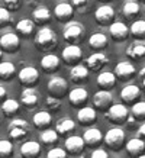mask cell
I'll use <instances>...</instances> for the list:
<instances>
[{"label":"cell","instance_id":"cell-36","mask_svg":"<svg viewBox=\"0 0 145 158\" xmlns=\"http://www.w3.org/2000/svg\"><path fill=\"white\" fill-rule=\"evenodd\" d=\"M34 20L31 19H22L18 22V25H16V31L19 32V34L25 35V36H28V35H31L32 32H34Z\"/></svg>","mask_w":145,"mask_h":158},{"label":"cell","instance_id":"cell-11","mask_svg":"<svg viewBox=\"0 0 145 158\" xmlns=\"http://www.w3.org/2000/svg\"><path fill=\"white\" fill-rule=\"evenodd\" d=\"M93 103L97 109L100 110H107L113 105V96L109 90H100L97 91L94 97H93Z\"/></svg>","mask_w":145,"mask_h":158},{"label":"cell","instance_id":"cell-19","mask_svg":"<svg viewBox=\"0 0 145 158\" xmlns=\"http://www.w3.org/2000/svg\"><path fill=\"white\" fill-rule=\"evenodd\" d=\"M77 119H78V122H80L81 125H84V126H87V125H93L97 119L96 109L89 107V106L81 107V109L77 112Z\"/></svg>","mask_w":145,"mask_h":158},{"label":"cell","instance_id":"cell-46","mask_svg":"<svg viewBox=\"0 0 145 158\" xmlns=\"http://www.w3.org/2000/svg\"><path fill=\"white\" fill-rule=\"evenodd\" d=\"M6 94H7V91H6V89L3 86H0V102L3 103V102L6 100Z\"/></svg>","mask_w":145,"mask_h":158},{"label":"cell","instance_id":"cell-14","mask_svg":"<svg viewBox=\"0 0 145 158\" xmlns=\"http://www.w3.org/2000/svg\"><path fill=\"white\" fill-rule=\"evenodd\" d=\"M109 62V58L106 57V54L103 52H94L86 60V65L89 70L93 71H99Z\"/></svg>","mask_w":145,"mask_h":158},{"label":"cell","instance_id":"cell-44","mask_svg":"<svg viewBox=\"0 0 145 158\" xmlns=\"http://www.w3.org/2000/svg\"><path fill=\"white\" fill-rule=\"evenodd\" d=\"M7 10H18L22 5V0H3Z\"/></svg>","mask_w":145,"mask_h":158},{"label":"cell","instance_id":"cell-45","mask_svg":"<svg viewBox=\"0 0 145 158\" xmlns=\"http://www.w3.org/2000/svg\"><path fill=\"white\" fill-rule=\"evenodd\" d=\"M90 158H109V154H107L105 149L97 148V149H94V151L92 152Z\"/></svg>","mask_w":145,"mask_h":158},{"label":"cell","instance_id":"cell-10","mask_svg":"<svg viewBox=\"0 0 145 158\" xmlns=\"http://www.w3.org/2000/svg\"><path fill=\"white\" fill-rule=\"evenodd\" d=\"M0 47L7 52H16L20 48V39L13 32H7L0 38Z\"/></svg>","mask_w":145,"mask_h":158},{"label":"cell","instance_id":"cell-18","mask_svg":"<svg viewBox=\"0 0 145 158\" xmlns=\"http://www.w3.org/2000/svg\"><path fill=\"white\" fill-rule=\"evenodd\" d=\"M84 139L81 136H78V135H72L70 138L65 139V142H64V147L67 149L70 154H80L83 152V149H84Z\"/></svg>","mask_w":145,"mask_h":158},{"label":"cell","instance_id":"cell-21","mask_svg":"<svg viewBox=\"0 0 145 158\" xmlns=\"http://www.w3.org/2000/svg\"><path fill=\"white\" fill-rule=\"evenodd\" d=\"M20 100H22V105H25L26 107L36 106L39 100V93L35 89H32V87H26L20 93Z\"/></svg>","mask_w":145,"mask_h":158},{"label":"cell","instance_id":"cell-12","mask_svg":"<svg viewBox=\"0 0 145 158\" xmlns=\"http://www.w3.org/2000/svg\"><path fill=\"white\" fill-rule=\"evenodd\" d=\"M135 67L132 65V62L129 61H121L116 64L115 67V76L119 78V80H129L135 76Z\"/></svg>","mask_w":145,"mask_h":158},{"label":"cell","instance_id":"cell-39","mask_svg":"<svg viewBox=\"0 0 145 158\" xmlns=\"http://www.w3.org/2000/svg\"><path fill=\"white\" fill-rule=\"evenodd\" d=\"M13 154V145L7 139L0 141V158H9Z\"/></svg>","mask_w":145,"mask_h":158},{"label":"cell","instance_id":"cell-33","mask_svg":"<svg viewBox=\"0 0 145 158\" xmlns=\"http://www.w3.org/2000/svg\"><path fill=\"white\" fill-rule=\"evenodd\" d=\"M129 34L134 36L135 39H142L145 38V20H135L134 23L130 25Z\"/></svg>","mask_w":145,"mask_h":158},{"label":"cell","instance_id":"cell-27","mask_svg":"<svg viewBox=\"0 0 145 158\" xmlns=\"http://www.w3.org/2000/svg\"><path fill=\"white\" fill-rule=\"evenodd\" d=\"M109 44V39L105 34H93L90 38H89V47L92 49H96V51H100V49H105Z\"/></svg>","mask_w":145,"mask_h":158},{"label":"cell","instance_id":"cell-24","mask_svg":"<svg viewBox=\"0 0 145 158\" xmlns=\"http://www.w3.org/2000/svg\"><path fill=\"white\" fill-rule=\"evenodd\" d=\"M51 10L45 6H38L36 9L32 12V19H34V23H38V25H44V23H48L51 20Z\"/></svg>","mask_w":145,"mask_h":158},{"label":"cell","instance_id":"cell-52","mask_svg":"<svg viewBox=\"0 0 145 158\" xmlns=\"http://www.w3.org/2000/svg\"><path fill=\"white\" fill-rule=\"evenodd\" d=\"M100 2H110V0H100Z\"/></svg>","mask_w":145,"mask_h":158},{"label":"cell","instance_id":"cell-29","mask_svg":"<svg viewBox=\"0 0 145 158\" xmlns=\"http://www.w3.org/2000/svg\"><path fill=\"white\" fill-rule=\"evenodd\" d=\"M97 84L99 87H102L103 90H107L116 84V76L115 73L110 71H102L99 76H97Z\"/></svg>","mask_w":145,"mask_h":158},{"label":"cell","instance_id":"cell-37","mask_svg":"<svg viewBox=\"0 0 145 158\" xmlns=\"http://www.w3.org/2000/svg\"><path fill=\"white\" fill-rule=\"evenodd\" d=\"M129 115L135 120H144L145 119V102H136V103H134Z\"/></svg>","mask_w":145,"mask_h":158},{"label":"cell","instance_id":"cell-47","mask_svg":"<svg viewBox=\"0 0 145 158\" xmlns=\"http://www.w3.org/2000/svg\"><path fill=\"white\" fill-rule=\"evenodd\" d=\"M138 135H139L141 139H145V122L139 126V129H138Z\"/></svg>","mask_w":145,"mask_h":158},{"label":"cell","instance_id":"cell-16","mask_svg":"<svg viewBox=\"0 0 145 158\" xmlns=\"http://www.w3.org/2000/svg\"><path fill=\"white\" fill-rule=\"evenodd\" d=\"M54 15L60 22H67L72 18L74 15V7L70 3H58L54 7Z\"/></svg>","mask_w":145,"mask_h":158},{"label":"cell","instance_id":"cell-42","mask_svg":"<svg viewBox=\"0 0 145 158\" xmlns=\"http://www.w3.org/2000/svg\"><path fill=\"white\" fill-rule=\"evenodd\" d=\"M10 12L6 7H0V28L10 23Z\"/></svg>","mask_w":145,"mask_h":158},{"label":"cell","instance_id":"cell-2","mask_svg":"<svg viewBox=\"0 0 145 158\" xmlns=\"http://www.w3.org/2000/svg\"><path fill=\"white\" fill-rule=\"evenodd\" d=\"M84 34H86L84 26L81 23H78V22H68L64 26V31H63L64 39L68 41V42H72V45H76V42L81 41Z\"/></svg>","mask_w":145,"mask_h":158},{"label":"cell","instance_id":"cell-35","mask_svg":"<svg viewBox=\"0 0 145 158\" xmlns=\"http://www.w3.org/2000/svg\"><path fill=\"white\" fill-rule=\"evenodd\" d=\"M16 68H14L13 62L9 61H3L0 62V78L2 80H9L10 77H13Z\"/></svg>","mask_w":145,"mask_h":158},{"label":"cell","instance_id":"cell-4","mask_svg":"<svg viewBox=\"0 0 145 158\" xmlns=\"http://www.w3.org/2000/svg\"><path fill=\"white\" fill-rule=\"evenodd\" d=\"M105 142L112 149H116V151L121 149V147H123V144H125V131L118 128V126L109 129L105 135Z\"/></svg>","mask_w":145,"mask_h":158},{"label":"cell","instance_id":"cell-34","mask_svg":"<svg viewBox=\"0 0 145 158\" xmlns=\"http://www.w3.org/2000/svg\"><path fill=\"white\" fill-rule=\"evenodd\" d=\"M74 128H76V123L70 118H64V119L58 120V123H57V132L61 135L70 134L71 131H74Z\"/></svg>","mask_w":145,"mask_h":158},{"label":"cell","instance_id":"cell-22","mask_svg":"<svg viewBox=\"0 0 145 158\" xmlns=\"http://www.w3.org/2000/svg\"><path fill=\"white\" fill-rule=\"evenodd\" d=\"M20 154L23 158H35L41 154V145L35 141H26L20 147Z\"/></svg>","mask_w":145,"mask_h":158},{"label":"cell","instance_id":"cell-50","mask_svg":"<svg viewBox=\"0 0 145 158\" xmlns=\"http://www.w3.org/2000/svg\"><path fill=\"white\" fill-rule=\"evenodd\" d=\"M138 158H145V154H142V155H139Z\"/></svg>","mask_w":145,"mask_h":158},{"label":"cell","instance_id":"cell-30","mask_svg":"<svg viewBox=\"0 0 145 158\" xmlns=\"http://www.w3.org/2000/svg\"><path fill=\"white\" fill-rule=\"evenodd\" d=\"M51 120H52V118H51V115H49L47 110L36 112L34 115V118H32V122H34L35 128H38V129H44V128L49 126Z\"/></svg>","mask_w":145,"mask_h":158},{"label":"cell","instance_id":"cell-6","mask_svg":"<svg viewBox=\"0 0 145 158\" xmlns=\"http://www.w3.org/2000/svg\"><path fill=\"white\" fill-rule=\"evenodd\" d=\"M7 131H9L10 138L20 139V138H23V136H26V135H28L29 125H28V122H26V120H23V119H13L9 123Z\"/></svg>","mask_w":145,"mask_h":158},{"label":"cell","instance_id":"cell-38","mask_svg":"<svg viewBox=\"0 0 145 158\" xmlns=\"http://www.w3.org/2000/svg\"><path fill=\"white\" fill-rule=\"evenodd\" d=\"M41 141L47 145H52L58 141V132L54 129H47L41 134Z\"/></svg>","mask_w":145,"mask_h":158},{"label":"cell","instance_id":"cell-31","mask_svg":"<svg viewBox=\"0 0 145 158\" xmlns=\"http://www.w3.org/2000/svg\"><path fill=\"white\" fill-rule=\"evenodd\" d=\"M122 13L125 18H129V19H134L139 15V5L134 2V0H129V2H125L123 6H122Z\"/></svg>","mask_w":145,"mask_h":158},{"label":"cell","instance_id":"cell-41","mask_svg":"<svg viewBox=\"0 0 145 158\" xmlns=\"http://www.w3.org/2000/svg\"><path fill=\"white\" fill-rule=\"evenodd\" d=\"M45 105H47V109L49 110H57L61 107V100L57 99V97H52V96H48L47 100H45Z\"/></svg>","mask_w":145,"mask_h":158},{"label":"cell","instance_id":"cell-43","mask_svg":"<svg viewBox=\"0 0 145 158\" xmlns=\"http://www.w3.org/2000/svg\"><path fill=\"white\" fill-rule=\"evenodd\" d=\"M47 158H67V152L63 148H52L49 149Z\"/></svg>","mask_w":145,"mask_h":158},{"label":"cell","instance_id":"cell-23","mask_svg":"<svg viewBox=\"0 0 145 158\" xmlns=\"http://www.w3.org/2000/svg\"><path fill=\"white\" fill-rule=\"evenodd\" d=\"M87 97H89V93L83 87H77V89H72L70 91V103L76 107H80L81 105H84L87 102Z\"/></svg>","mask_w":145,"mask_h":158},{"label":"cell","instance_id":"cell-7","mask_svg":"<svg viewBox=\"0 0 145 158\" xmlns=\"http://www.w3.org/2000/svg\"><path fill=\"white\" fill-rule=\"evenodd\" d=\"M113 18H115V10L109 5H103L97 7L94 12V19L99 25H110L113 23Z\"/></svg>","mask_w":145,"mask_h":158},{"label":"cell","instance_id":"cell-48","mask_svg":"<svg viewBox=\"0 0 145 158\" xmlns=\"http://www.w3.org/2000/svg\"><path fill=\"white\" fill-rule=\"evenodd\" d=\"M139 76H141V78H144V77H145V67L139 71Z\"/></svg>","mask_w":145,"mask_h":158},{"label":"cell","instance_id":"cell-1","mask_svg":"<svg viewBox=\"0 0 145 158\" xmlns=\"http://www.w3.org/2000/svg\"><path fill=\"white\" fill-rule=\"evenodd\" d=\"M57 35L51 28H42L36 32L35 36V44L39 49L42 51H49L57 45Z\"/></svg>","mask_w":145,"mask_h":158},{"label":"cell","instance_id":"cell-32","mask_svg":"<svg viewBox=\"0 0 145 158\" xmlns=\"http://www.w3.org/2000/svg\"><path fill=\"white\" fill-rule=\"evenodd\" d=\"M19 102L14 100V99H6L3 103H2V110H3V115L5 116H13L19 112Z\"/></svg>","mask_w":145,"mask_h":158},{"label":"cell","instance_id":"cell-51","mask_svg":"<svg viewBox=\"0 0 145 158\" xmlns=\"http://www.w3.org/2000/svg\"><path fill=\"white\" fill-rule=\"evenodd\" d=\"M2 55H3V52H2V49H0V60H2Z\"/></svg>","mask_w":145,"mask_h":158},{"label":"cell","instance_id":"cell-26","mask_svg":"<svg viewBox=\"0 0 145 158\" xmlns=\"http://www.w3.org/2000/svg\"><path fill=\"white\" fill-rule=\"evenodd\" d=\"M87 77H89V68H87L86 65L77 64V65H72L71 70H70V78H71V81H74V83L86 81Z\"/></svg>","mask_w":145,"mask_h":158},{"label":"cell","instance_id":"cell-40","mask_svg":"<svg viewBox=\"0 0 145 158\" xmlns=\"http://www.w3.org/2000/svg\"><path fill=\"white\" fill-rule=\"evenodd\" d=\"M71 6L77 7L80 12H87L92 6V0H71Z\"/></svg>","mask_w":145,"mask_h":158},{"label":"cell","instance_id":"cell-17","mask_svg":"<svg viewBox=\"0 0 145 158\" xmlns=\"http://www.w3.org/2000/svg\"><path fill=\"white\" fill-rule=\"evenodd\" d=\"M141 97V89L135 84H128L122 89L121 91V99L125 103H135Z\"/></svg>","mask_w":145,"mask_h":158},{"label":"cell","instance_id":"cell-9","mask_svg":"<svg viewBox=\"0 0 145 158\" xmlns=\"http://www.w3.org/2000/svg\"><path fill=\"white\" fill-rule=\"evenodd\" d=\"M61 55H63V60L67 64H71V65H77L78 61L81 60L83 57V52H81V48L78 47V45H68V47H65V48L63 49V52H61Z\"/></svg>","mask_w":145,"mask_h":158},{"label":"cell","instance_id":"cell-8","mask_svg":"<svg viewBox=\"0 0 145 158\" xmlns=\"http://www.w3.org/2000/svg\"><path fill=\"white\" fill-rule=\"evenodd\" d=\"M19 81L26 87H31L36 84L39 80V71L35 67H23L18 74Z\"/></svg>","mask_w":145,"mask_h":158},{"label":"cell","instance_id":"cell-53","mask_svg":"<svg viewBox=\"0 0 145 158\" xmlns=\"http://www.w3.org/2000/svg\"><path fill=\"white\" fill-rule=\"evenodd\" d=\"M141 2H144V3H145V0H141Z\"/></svg>","mask_w":145,"mask_h":158},{"label":"cell","instance_id":"cell-13","mask_svg":"<svg viewBox=\"0 0 145 158\" xmlns=\"http://www.w3.org/2000/svg\"><path fill=\"white\" fill-rule=\"evenodd\" d=\"M109 34L115 41L118 42H122L128 38L129 35V29L123 22H113V23L109 25Z\"/></svg>","mask_w":145,"mask_h":158},{"label":"cell","instance_id":"cell-3","mask_svg":"<svg viewBox=\"0 0 145 158\" xmlns=\"http://www.w3.org/2000/svg\"><path fill=\"white\" fill-rule=\"evenodd\" d=\"M106 118L113 123H123L129 118V110L122 103H115L106 110Z\"/></svg>","mask_w":145,"mask_h":158},{"label":"cell","instance_id":"cell-15","mask_svg":"<svg viewBox=\"0 0 145 158\" xmlns=\"http://www.w3.org/2000/svg\"><path fill=\"white\" fill-rule=\"evenodd\" d=\"M126 55L134 61H139V60L145 58V42H142V41L130 42L126 48Z\"/></svg>","mask_w":145,"mask_h":158},{"label":"cell","instance_id":"cell-49","mask_svg":"<svg viewBox=\"0 0 145 158\" xmlns=\"http://www.w3.org/2000/svg\"><path fill=\"white\" fill-rule=\"evenodd\" d=\"M142 86L145 87V77H144V78H142Z\"/></svg>","mask_w":145,"mask_h":158},{"label":"cell","instance_id":"cell-25","mask_svg":"<svg viewBox=\"0 0 145 158\" xmlns=\"http://www.w3.org/2000/svg\"><path fill=\"white\" fill-rule=\"evenodd\" d=\"M41 67L44 71L47 73H54L60 68V58L54 54H47L45 57H42L41 60Z\"/></svg>","mask_w":145,"mask_h":158},{"label":"cell","instance_id":"cell-20","mask_svg":"<svg viewBox=\"0 0 145 158\" xmlns=\"http://www.w3.org/2000/svg\"><path fill=\"white\" fill-rule=\"evenodd\" d=\"M126 151L132 158H138L145 151V142L141 138H132L126 144Z\"/></svg>","mask_w":145,"mask_h":158},{"label":"cell","instance_id":"cell-28","mask_svg":"<svg viewBox=\"0 0 145 158\" xmlns=\"http://www.w3.org/2000/svg\"><path fill=\"white\" fill-rule=\"evenodd\" d=\"M83 139H84V144L94 147V145L102 142L103 134H102L100 129H97V128H89V129L84 132V135H83Z\"/></svg>","mask_w":145,"mask_h":158},{"label":"cell","instance_id":"cell-5","mask_svg":"<svg viewBox=\"0 0 145 158\" xmlns=\"http://www.w3.org/2000/svg\"><path fill=\"white\" fill-rule=\"evenodd\" d=\"M48 91H49V96L61 99L63 96L67 94L68 91L67 80H64L63 77H52L48 81Z\"/></svg>","mask_w":145,"mask_h":158}]
</instances>
